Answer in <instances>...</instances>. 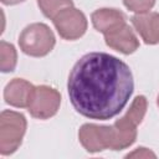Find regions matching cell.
<instances>
[{
  "label": "cell",
  "mask_w": 159,
  "mask_h": 159,
  "mask_svg": "<svg viewBox=\"0 0 159 159\" xmlns=\"http://www.w3.org/2000/svg\"><path fill=\"white\" fill-rule=\"evenodd\" d=\"M134 91L129 66L106 52L83 55L72 67L67 92L71 104L81 116L108 120L119 114Z\"/></svg>",
  "instance_id": "6da1fadb"
},
{
  "label": "cell",
  "mask_w": 159,
  "mask_h": 159,
  "mask_svg": "<svg viewBox=\"0 0 159 159\" xmlns=\"http://www.w3.org/2000/svg\"><path fill=\"white\" fill-rule=\"evenodd\" d=\"M148 102L144 96H137L127 113L114 122L113 133L114 140L112 150H123L129 148L137 139V127L142 123L145 117Z\"/></svg>",
  "instance_id": "7a4b0ae2"
},
{
  "label": "cell",
  "mask_w": 159,
  "mask_h": 159,
  "mask_svg": "<svg viewBox=\"0 0 159 159\" xmlns=\"http://www.w3.org/2000/svg\"><path fill=\"white\" fill-rule=\"evenodd\" d=\"M56 43V37L52 30L42 22L27 25L19 36L21 51L31 57H43L48 55Z\"/></svg>",
  "instance_id": "3957f363"
},
{
  "label": "cell",
  "mask_w": 159,
  "mask_h": 159,
  "mask_svg": "<svg viewBox=\"0 0 159 159\" xmlns=\"http://www.w3.org/2000/svg\"><path fill=\"white\" fill-rule=\"evenodd\" d=\"M27 122L22 113L2 111L0 114V154L15 153L22 143Z\"/></svg>",
  "instance_id": "277c9868"
},
{
  "label": "cell",
  "mask_w": 159,
  "mask_h": 159,
  "mask_svg": "<svg viewBox=\"0 0 159 159\" xmlns=\"http://www.w3.org/2000/svg\"><path fill=\"white\" fill-rule=\"evenodd\" d=\"M52 22L58 35L67 41H75L82 37L88 25L86 15L75 6H70L60 11L53 17Z\"/></svg>",
  "instance_id": "5b68a950"
},
{
  "label": "cell",
  "mask_w": 159,
  "mask_h": 159,
  "mask_svg": "<svg viewBox=\"0 0 159 159\" xmlns=\"http://www.w3.org/2000/svg\"><path fill=\"white\" fill-rule=\"evenodd\" d=\"M78 139L88 153H98L113 147L114 133L112 125L84 123L78 130Z\"/></svg>",
  "instance_id": "8992f818"
},
{
  "label": "cell",
  "mask_w": 159,
  "mask_h": 159,
  "mask_svg": "<svg viewBox=\"0 0 159 159\" xmlns=\"http://www.w3.org/2000/svg\"><path fill=\"white\" fill-rule=\"evenodd\" d=\"M61 104V94L60 92L50 86L41 84L36 87L34 98L31 104L29 106V113L37 119H50L53 117Z\"/></svg>",
  "instance_id": "52a82bcc"
},
{
  "label": "cell",
  "mask_w": 159,
  "mask_h": 159,
  "mask_svg": "<svg viewBox=\"0 0 159 159\" xmlns=\"http://www.w3.org/2000/svg\"><path fill=\"white\" fill-rule=\"evenodd\" d=\"M36 87L24 78L11 80L4 89V99L16 108H29L32 102Z\"/></svg>",
  "instance_id": "ba28073f"
},
{
  "label": "cell",
  "mask_w": 159,
  "mask_h": 159,
  "mask_svg": "<svg viewBox=\"0 0 159 159\" xmlns=\"http://www.w3.org/2000/svg\"><path fill=\"white\" fill-rule=\"evenodd\" d=\"M91 21L93 27L98 32L103 34V36L116 32L127 24L125 16L122 11L108 7H103L93 11L91 15Z\"/></svg>",
  "instance_id": "9c48e42d"
},
{
  "label": "cell",
  "mask_w": 159,
  "mask_h": 159,
  "mask_svg": "<svg viewBox=\"0 0 159 159\" xmlns=\"http://www.w3.org/2000/svg\"><path fill=\"white\" fill-rule=\"evenodd\" d=\"M130 22L144 43H159V12L148 11L144 14H135L130 17Z\"/></svg>",
  "instance_id": "30bf717a"
},
{
  "label": "cell",
  "mask_w": 159,
  "mask_h": 159,
  "mask_svg": "<svg viewBox=\"0 0 159 159\" xmlns=\"http://www.w3.org/2000/svg\"><path fill=\"white\" fill-rule=\"evenodd\" d=\"M106 45L123 55H130L139 48V40L132 27L125 24L119 30L104 36Z\"/></svg>",
  "instance_id": "8fae6325"
},
{
  "label": "cell",
  "mask_w": 159,
  "mask_h": 159,
  "mask_svg": "<svg viewBox=\"0 0 159 159\" xmlns=\"http://www.w3.org/2000/svg\"><path fill=\"white\" fill-rule=\"evenodd\" d=\"M17 63V52L12 43L0 42V70L4 73L12 72Z\"/></svg>",
  "instance_id": "7c38bea8"
},
{
  "label": "cell",
  "mask_w": 159,
  "mask_h": 159,
  "mask_svg": "<svg viewBox=\"0 0 159 159\" xmlns=\"http://www.w3.org/2000/svg\"><path fill=\"white\" fill-rule=\"evenodd\" d=\"M37 5L42 14L53 20V17L66 7L73 6L72 0H37Z\"/></svg>",
  "instance_id": "4fadbf2b"
},
{
  "label": "cell",
  "mask_w": 159,
  "mask_h": 159,
  "mask_svg": "<svg viewBox=\"0 0 159 159\" xmlns=\"http://www.w3.org/2000/svg\"><path fill=\"white\" fill-rule=\"evenodd\" d=\"M155 1L157 0H123V4L128 10L135 14H144L154 7Z\"/></svg>",
  "instance_id": "5bb4252c"
},
{
  "label": "cell",
  "mask_w": 159,
  "mask_h": 159,
  "mask_svg": "<svg viewBox=\"0 0 159 159\" xmlns=\"http://www.w3.org/2000/svg\"><path fill=\"white\" fill-rule=\"evenodd\" d=\"M125 158H157V155L147 148H137L134 152L127 154Z\"/></svg>",
  "instance_id": "9a60e30c"
},
{
  "label": "cell",
  "mask_w": 159,
  "mask_h": 159,
  "mask_svg": "<svg viewBox=\"0 0 159 159\" xmlns=\"http://www.w3.org/2000/svg\"><path fill=\"white\" fill-rule=\"evenodd\" d=\"M25 0H1V2L4 5H16V4H20Z\"/></svg>",
  "instance_id": "2e32d148"
},
{
  "label": "cell",
  "mask_w": 159,
  "mask_h": 159,
  "mask_svg": "<svg viewBox=\"0 0 159 159\" xmlns=\"http://www.w3.org/2000/svg\"><path fill=\"white\" fill-rule=\"evenodd\" d=\"M157 104H158V107H159V94H158V98H157Z\"/></svg>",
  "instance_id": "e0dca14e"
}]
</instances>
